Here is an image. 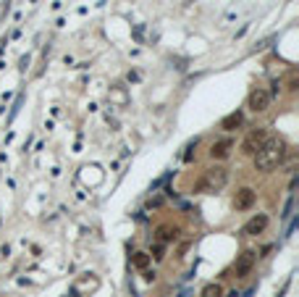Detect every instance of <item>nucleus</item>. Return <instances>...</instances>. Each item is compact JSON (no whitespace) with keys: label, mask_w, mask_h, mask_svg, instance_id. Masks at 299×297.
I'll return each mask as SVG.
<instances>
[{"label":"nucleus","mask_w":299,"mask_h":297,"mask_svg":"<svg viewBox=\"0 0 299 297\" xmlns=\"http://www.w3.org/2000/svg\"><path fill=\"white\" fill-rule=\"evenodd\" d=\"M284 153H286V145L281 140H275V137H268V140L263 142V147L255 153V169L257 171L275 169V166L284 161Z\"/></svg>","instance_id":"nucleus-1"},{"label":"nucleus","mask_w":299,"mask_h":297,"mask_svg":"<svg viewBox=\"0 0 299 297\" xmlns=\"http://www.w3.org/2000/svg\"><path fill=\"white\" fill-rule=\"evenodd\" d=\"M226 181H228V171L221 169V166H215V169L205 171V176L200 181V190H205V192H218V190L226 187Z\"/></svg>","instance_id":"nucleus-2"},{"label":"nucleus","mask_w":299,"mask_h":297,"mask_svg":"<svg viewBox=\"0 0 299 297\" xmlns=\"http://www.w3.org/2000/svg\"><path fill=\"white\" fill-rule=\"evenodd\" d=\"M270 92L265 87H257V89H252L249 92V100H247V105H249V110H255V113H260V110H265L268 105H270Z\"/></svg>","instance_id":"nucleus-3"},{"label":"nucleus","mask_w":299,"mask_h":297,"mask_svg":"<svg viewBox=\"0 0 299 297\" xmlns=\"http://www.w3.org/2000/svg\"><path fill=\"white\" fill-rule=\"evenodd\" d=\"M255 263H257V253L255 250H244V253L236 258V263H234V273L236 276H247V273L255 268Z\"/></svg>","instance_id":"nucleus-4"},{"label":"nucleus","mask_w":299,"mask_h":297,"mask_svg":"<svg viewBox=\"0 0 299 297\" xmlns=\"http://www.w3.org/2000/svg\"><path fill=\"white\" fill-rule=\"evenodd\" d=\"M268 140V132L265 129H252L249 134H247V140H244V153H249V155H255L260 147H263V142Z\"/></svg>","instance_id":"nucleus-5"},{"label":"nucleus","mask_w":299,"mask_h":297,"mask_svg":"<svg viewBox=\"0 0 299 297\" xmlns=\"http://www.w3.org/2000/svg\"><path fill=\"white\" fill-rule=\"evenodd\" d=\"M265 226H268V216L265 213H257V216H252L247 224H244V234H249V237H255V234H263L265 232Z\"/></svg>","instance_id":"nucleus-6"},{"label":"nucleus","mask_w":299,"mask_h":297,"mask_svg":"<svg viewBox=\"0 0 299 297\" xmlns=\"http://www.w3.org/2000/svg\"><path fill=\"white\" fill-rule=\"evenodd\" d=\"M255 190H249V187H244V190H239L236 192V197H234V208L236 211H249L252 205H255Z\"/></svg>","instance_id":"nucleus-7"},{"label":"nucleus","mask_w":299,"mask_h":297,"mask_svg":"<svg viewBox=\"0 0 299 297\" xmlns=\"http://www.w3.org/2000/svg\"><path fill=\"white\" fill-rule=\"evenodd\" d=\"M231 147H234V140H231V137H223V140L213 142L210 155H213V158H226L228 153H231Z\"/></svg>","instance_id":"nucleus-8"},{"label":"nucleus","mask_w":299,"mask_h":297,"mask_svg":"<svg viewBox=\"0 0 299 297\" xmlns=\"http://www.w3.org/2000/svg\"><path fill=\"white\" fill-rule=\"evenodd\" d=\"M242 121H244V116H242V110H234V113H228V116L221 121V129H226V132H231V129H236V126H242Z\"/></svg>","instance_id":"nucleus-9"},{"label":"nucleus","mask_w":299,"mask_h":297,"mask_svg":"<svg viewBox=\"0 0 299 297\" xmlns=\"http://www.w3.org/2000/svg\"><path fill=\"white\" fill-rule=\"evenodd\" d=\"M202 297H221V284H208L202 289Z\"/></svg>","instance_id":"nucleus-10"},{"label":"nucleus","mask_w":299,"mask_h":297,"mask_svg":"<svg viewBox=\"0 0 299 297\" xmlns=\"http://www.w3.org/2000/svg\"><path fill=\"white\" fill-rule=\"evenodd\" d=\"M294 202H296V197L291 195V197L286 200V208H284V221H289V218H294Z\"/></svg>","instance_id":"nucleus-11"},{"label":"nucleus","mask_w":299,"mask_h":297,"mask_svg":"<svg viewBox=\"0 0 299 297\" xmlns=\"http://www.w3.org/2000/svg\"><path fill=\"white\" fill-rule=\"evenodd\" d=\"M147 263H150V255H147V253H136V255H134V266H136V268H145Z\"/></svg>","instance_id":"nucleus-12"},{"label":"nucleus","mask_w":299,"mask_h":297,"mask_svg":"<svg viewBox=\"0 0 299 297\" xmlns=\"http://www.w3.org/2000/svg\"><path fill=\"white\" fill-rule=\"evenodd\" d=\"M21 100H24V98H21V95H18V98H16V105L11 108V119H13V116H16V113H18V108H21Z\"/></svg>","instance_id":"nucleus-13"}]
</instances>
